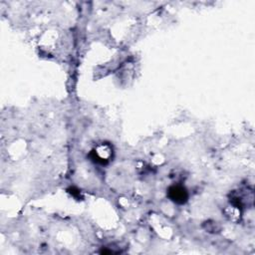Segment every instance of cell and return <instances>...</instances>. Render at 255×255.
Instances as JSON below:
<instances>
[{
    "instance_id": "1",
    "label": "cell",
    "mask_w": 255,
    "mask_h": 255,
    "mask_svg": "<svg viewBox=\"0 0 255 255\" xmlns=\"http://www.w3.org/2000/svg\"><path fill=\"white\" fill-rule=\"evenodd\" d=\"M167 195L176 204H184L188 199V192L181 185H171L167 190Z\"/></svg>"
}]
</instances>
